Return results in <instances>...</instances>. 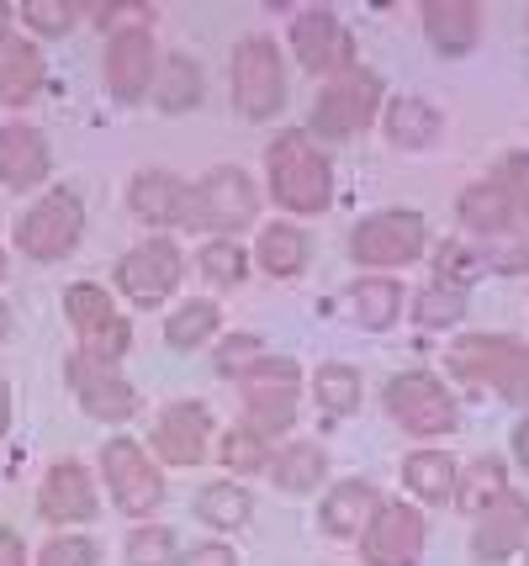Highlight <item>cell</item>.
<instances>
[{"label": "cell", "mask_w": 529, "mask_h": 566, "mask_svg": "<svg viewBox=\"0 0 529 566\" xmlns=\"http://www.w3.org/2000/svg\"><path fill=\"white\" fill-rule=\"evenodd\" d=\"M233 101L250 123L276 117L281 101H286V70H281V53L271 38H250L233 49Z\"/></svg>", "instance_id": "2"}, {"label": "cell", "mask_w": 529, "mask_h": 566, "mask_svg": "<svg viewBox=\"0 0 529 566\" xmlns=\"http://www.w3.org/2000/svg\"><path fill=\"white\" fill-rule=\"evenodd\" d=\"M102 467H106V482H112V497H117V509L127 514H154V503H159V471L149 467V455L138 450L133 440H112L102 450Z\"/></svg>", "instance_id": "12"}, {"label": "cell", "mask_w": 529, "mask_h": 566, "mask_svg": "<svg viewBox=\"0 0 529 566\" xmlns=\"http://www.w3.org/2000/svg\"><path fill=\"white\" fill-rule=\"evenodd\" d=\"M525 541V503L508 493L504 503H493L482 514V530H477V556L482 562H508L514 551Z\"/></svg>", "instance_id": "22"}, {"label": "cell", "mask_w": 529, "mask_h": 566, "mask_svg": "<svg viewBox=\"0 0 529 566\" xmlns=\"http://www.w3.org/2000/svg\"><path fill=\"white\" fill-rule=\"evenodd\" d=\"M508 497V471L498 461H477V467L466 471V482H455V503L466 509V514H487L493 503H504Z\"/></svg>", "instance_id": "30"}, {"label": "cell", "mask_w": 529, "mask_h": 566, "mask_svg": "<svg viewBox=\"0 0 529 566\" xmlns=\"http://www.w3.org/2000/svg\"><path fill=\"white\" fill-rule=\"evenodd\" d=\"M297 419V366L292 360H254L250 366V434H281Z\"/></svg>", "instance_id": "7"}, {"label": "cell", "mask_w": 529, "mask_h": 566, "mask_svg": "<svg viewBox=\"0 0 529 566\" xmlns=\"http://www.w3.org/2000/svg\"><path fill=\"white\" fill-rule=\"evenodd\" d=\"M218 334V307L212 302H186L180 313H170V323H165V339L176 349H197L202 339H212Z\"/></svg>", "instance_id": "34"}, {"label": "cell", "mask_w": 529, "mask_h": 566, "mask_svg": "<svg viewBox=\"0 0 529 566\" xmlns=\"http://www.w3.org/2000/svg\"><path fill=\"white\" fill-rule=\"evenodd\" d=\"M519 218H525V201L514 191H504L498 180H482V186H472L461 197V222L477 228V233H514Z\"/></svg>", "instance_id": "19"}, {"label": "cell", "mask_w": 529, "mask_h": 566, "mask_svg": "<svg viewBox=\"0 0 529 566\" xmlns=\"http://www.w3.org/2000/svg\"><path fill=\"white\" fill-rule=\"evenodd\" d=\"M159 106L165 112H191L197 101H202V70L186 59V53H170L165 64H159Z\"/></svg>", "instance_id": "28"}, {"label": "cell", "mask_w": 529, "mask_h": 566, "mask_svg": "<svg viewBox=\"0 0 529 566\" xmlns=\"http://www.w3.org/2000/svg\"><path fill=\"white\" fill-rule=\"evenodd\" d=\"M6 423H11V397H6V381H0V434H6Z\"/></svg>", "instance_id": "46"}, {"label": "cell", "mask_w": 529, "mask_h": 566, "mask_svg": "<svg viewBox=\"0 0 529 566\" xmlns=\"http://www.w3.org/2000/svg\"><path fill=\"white\" fill-rule=\"evenodd\" d=\"M466 313V296L455 292V286H429V292L413 296V318L429 323V328H445Z\"/></svg>", "instance_id": "36"}, {"label": "cell", "mask_w": 529, "mask_h": 566, "mask_svg": "<svg viewBox=\"0 0 529 566\" xmlns=\"http://www.w3.org/2000/svg\"><path fill=\"white\" fill-rule=\"evenodd\" d=\"M64 307H70V323L85 334V355H96V360L112 366V360L127 349L133 328L117 318V307H112V296H106L102 286H70Z\"/></svg>", "instance_id": "10"}, {"label": "cell", "mask_w": 529, "mask_h": 566, "mask_svg": "<svg viewBox=\"0 0 529 566\" xmlns=\"http://www.w3.org/2000/svg\"><path fill=\"white\" fill-rule=\"evenodd\" d=\"M0 566H27V545L11 530H0Z\"/></svg>", "instance_id": "45"}, {"label": "cell", "mask_w": 529, "mask_h": 566, "mask_svg": "<svg viewBox=\"0 0 529 566\" xmlns=\"http://www.w3.org/2000/svg\"><path fill=\"white\" fill-rule=\"evenodd\" d=\"M250 493L244 488H233V482H212L202 497H197V514L207 518V524H218V530H239L244 518H250Z\"/></svg>", "instance_id": "33"}, {"label": "cell", "mask_w": 529, "mask_h": 566, "mask_svg": "<svg viewBox=\"0 0 529 566\" xmlns=\"http://www.w3.org/2000/svg\"><path fill=\"white\" fill-rule=\"evenodd\" d=\"M207 440H212V413L202 402H176L159 413V429H154V444L170 467H197L207 455Z\"/></svg>", "instance_id": "15"}, {"label": "cell", "mask_w": 529, "mask_h": 566, "mask_svg": "<svg viewBox=\"0 0 529 566\" xmlns=\"http://www.w3.org/2000/svg\"><path fill=\"white\" fill-rule=\"evenodd\" d=\"M350 307L360 328H387L398 318V307H403V286L398 281H360L350 292Z\"/></svg>", "instance_id": "31"}, {"label": "cell", "mask_w": 529, "mask_h": 566, "mask_svg": "<svg viewBox=\"0 0 529 566\" xmlns=\"http://www.w3.org/2000/svg\"><path fill=\"white\" fill-rule=\"evenodd\" d=\"M324 471H328V461H324L318 444H292V450L276 461V482L286 493H313V488L324 482Z\"/></svg>", "instance_id": "32"}, {"label": "cell", "mask_w": 529, "mask_h": 566, "mask_svg": "<svg viewBox=\"0 0 529 566\" xmlns=\"http://www.w3.org/2000/svg\"><path fill=\"white\" fill-rule=\"evenodd\" d=\"M254 207H260V191H254V180L244 170H212L197 186V197L186 201V212L180 218L191 222H207V228H244L254 218Z\"/></svg>", "instance_id": "8"}, {"label": "cell", "mask_w": 529, "mask_h": 566, "mask_svg": "<svg viewBox=\"0 0 529 566\" xmlns=\"http://www.w3.org/2000/svg\"><path fill=\"white\" fill-rule=\"evenodd\" d=\"M133 212L144 222H170L186 212V186L176 175H159V170H144L133 180Z\"/></svg>", "instance_id": "25"}, {"label": "cell", "mask_w": 529, "mask_h": 566, "mask_svg": "<svg viewBox=\"0 0 529 566\" xmlns=\"http://www.w3.org/2000/svg\"><path fill=\"white\" fill-rule=\"evenodd\" d=\"M176 556V535L170 530H138L127 541V566H170Z\"/></svg>", "instance_id": "37"}, {"label": "cell", "mask_w": 529, "mask_h": 566, "mask_svg": "<svg viewBox=\"0 0 529 566\" xmlns=\"http://www.w3.org/2000/svg\"><path fill=\"white\" fill-rule=\"evenodd\" d=\"M6 27H11V11L0 6V43H6Z\"/></svg>", "instance_id": "47"}, {"label": "cell", "mask_w": 529, "mask_h": 566, "mask_svg": "<svg viewBox=\"0 0 529 566\" xmlns=\"http://www.w3.org/2000/svg\"><path fill=\"white\" fill-rule=\"evenodd\" d=\"M254 360H260V339H254V334H233V339H223V349H218V370H223V376H244Z\"/></svg>", "instance_id": "42"}, {"label": "cell", "mask_w": 529, "mask_h": 566, "mask_svg": "<svg viewBox=\"0 0 529 566\" xmlns=\"http://www.w3.org/2000/svg\"><path fill=\"white\" fill-rule=\"evenodd\" d=\"M387 133H392V144H403V148H429L434 133H440V117H434L429 101L403 96L387 106Z\"/></svg>", "instance_id": "27"}, {"label": "cell", "mask_w": 529, "mask_h": 566, "mask_svg": "<svg viewBox=\"0 0 529 566\" xmlns=\"http://www.w3.org/2000/svg\"><path fill=\"white\" fill-rule=\"evenodd\" d=\"M318 402H324V413H355L360 408V376L350 366H324L318 370Z\"/></svg>", "instance_id": "35"}, {"label": "cell", "mask_w": 529, "mask_h": 566, "mask_svg": "<svg viewBox=\"0 0 529 566\" xmlns=\"http://www.w3.org/2000/svg\"><path fill=\"white\" fill-rule=\"evenodd\" d=\"M117 281H123V292L133 296V302L154 307L159 296L176 292V281H180V254H176V244L149 239V244L127 249L123 265H117Z\"/></svg>", "instance_id": "14"}, {"label": "cell", "mask_w": 529, "mask_h": 566, "mask_svg": "<svg viewBox=\"0 0 529 566\" xmlns=\"http://www.w3.org/2000/svg\"><path fill=\"white\" fill-rule=\"evenodd\" d=\"M260 265L271 275H297L307 265V239H303V228H286V222H276V228H265L260 233Z\"/></svg>", "instance_id": "29"}, {"label": "cell", "mask_w": 529, "mask_h": 566, "mask_svg": "<svg viewBox=\"0 0 529 566\" xmlns=\"http://www.w3.org/2000/svg\"><path fill=\"white\" fill-rule=\"evenodd\" d=\"M424 27H429V43L455 59V53H466L477 43V6H466V0H429Z\"/></svg>", "instance_id": "21"}, {"label": "cell", "mask_w": 529, "mask_h": 566, "mask_svg": "<svg viewBox=\"0 0 529 566\" xmlns=\"http://www.w3.org/2000/svg\"><path fill=\"white\" fill-rule=\"evenodd\" d=\"M102 562V551L85 541V535H70V541H53L43 556H38V566H96Z\"/></svg>", "instance_id": "40"}, {"label": "cell", "mask_w": 529, "mask_h": 566, "mask_svg": "<svg viewBox=\"0 0 529 566\" xmlns=\"http://www.w3.org/2000/svg\"><path fill=\"white\" fill-rule=\"evenodd\" d=\"M0 275H6V254H0Z\"/></svg>", "instance_id": "49"}, {"label": "cell", "mask_w": 529, "mask_h": 566, "mask_svg": "<svg viewBox=\"0 0 529 566\" xmlns=\"http://www.w3.org/2000/svg\"><path fill=\"white\" fill-rule=\"evenodd\" d=\"M49 175V144L32 127H0V180L6 186H38Z\"/></svg>", "instance_id": "20"}, {"label": "cell", "mask_w": 529, "mask_h": 566, "mask_svg": "<svg viewBox=\"0 0 529 566\" xmlns=\"http://www.w3.org/2000/svg\"><path fill=\"white\" fill-rule=\"evenodd\" d=\"M403 476H408V488L419 497H429V503H445V497L455 493V461L445 455V450H419V455H408L403 461Z\"/></svg>", "instance_id": "26"}, {"label": "cell", "mask_w": 529, "mask_h": 566, "mask_svg": "<svg viewBox=\"0 0 529 566\" xmlns=\"http://www.w3.org/2000/svg\"><path fill=\"white\" fill-rule=\"evenodd\" d=\"M424 249V218L419 212H381L355 228L350 254L360 265H408Z\"/></svg>", "instance_id": "9"}, {"label": "cell", "mask_w": 529, "mask_h": 566, "mask_svg": "<svg viewBox=\"0 0 529 566\" xmlns=\"http://www.w3.org/2000/svg\"><path fill=\"white\" fill-rule=\"evenodd\" d=\"M38 80H43V59H38V49H32V43H17V38H6V43H0V101H11V106L32 101Z\"/></svg>", "instance_id": "24"}, {"label": "cell", "mask_w": 529, "mask_h": 566, "mask_svg": "<svg viewBox=\"0 0 529 566\" xmlns=\"http://www.w3.org/2000/svg\"><path fill=\"white\" fill-rule=\"evenodd\" d=\"M27 22L38 27V32H70V22H75V6L70 0H27Z\"/></svg>", "instance_id": "41"}, {"label": "cell", "mask_w": 529, "mask_h": 566, "mask_svg": "<svg viewBox=\"0 0 529 566\" xmlns=\"http://www.w3.org/2000/svg\"><path fill=\"white\" fill-rule=\"evenodd\" d=\"M38 514L49 518V524H75V518H91L96 514V488H91V476H85L75 461L53 467L49 482H43V493H38Z\"/></svg>", "instance_id": "18"}, {"label": "cell", "mask_w": 529, "mask_h": 566, "mask_svg": "<svg viewBox=\"0 0 529 566\" xmlns=\"http://www.w3.org/2000/svg\"><path fill=\"white\" fill-rule=\"evenodd\" d=\"M80 228H85V207H80L75 191H49L17 228V244L32 254V260H64L70 249L80 244Z\"/></svg>", "instance_id": "4"}, {"label": "cell", "mask_w": 529, "mask_h": 566, "mask_svg": "<svg viewBox=\"0 0 529 566\" xmlns=\"http://www.w3.org/2000/svg\"><path fill=\"white\" fill-rule=\"evenodd\" d=\"M202 271L218 281V286H233L239 275H244V249L228 244V239H218V244L202 249Z\"/></svg>", "instance_id": "38"}, {"label": "cell", "mask_w": 529, "mask_h": 566, "mask_svg": "<svg viewBox=\"0 0 529 566\" xmlns=\"http://www.w3.org/2000/svg\"><path fill=\"white\" fill-rule=\"evenodd\" d=\"M477 275V254L461 244H445L440 249V286H455L461 292V281H472Z\"/></svg>", "instance_id": "43"}, {"label": "cell", "mask_w": 529, "mask_h": 566, "mask_svg": "<svg viewBox=\"0 0 529 566\" xmlns=\"http://www.w3.org/2000/svg\"><path fill=\"white\" fill-rule=\"evenodd\" d=\"M180 566H239V562H233V551H228V545H197Z\"/></svg>", "instance_id": "44"}, {"label": "cell", "mask_w": 529, "mask_h": 566, "mask_svg": "<svg viewBox=\"0 0 529 566\" xmlns=\"http://www.w3.org/2000/svg\"><path fill=\"white\" fill-rule=\"evenodd\" d=\"M271 191L286 212H324L334 197V175L318 144H307L303 133H286L271 144Z\"/></svg>", "instance_id": "1"}, {"label": "cell", "mask_w": 529, "mask_h": 566, "mask_svg": "<svg viewBox=\"0 0 529 566\" xmlns=\"http://www.w3.org/2000/svg\"><path fill=\"white\" fill-rule=\"evenodd\" d=\"M377 96H381L377 74L371 70H345L324 96H318V106H313V127H318L324 138H350V133H360V127L371 123Z\"/></svg>", "instance_id": "5"}, {"label": "cell", "mask_w": 529, "mask_h": 566, "mask_svg": "<svg viewBox=\"0 0 529 566\" xmlns=\"http://www.w3.org/2000/svg\"><path fill=\"white\" fill-rule=\"evenodd\" d=\"M360 551H366L371 566H413L419 551H424V518L413 514L408 503H377Z\"/></svg>", "instance_id": "11"}, {"label": "cell", "mask_w": 529, "mask_h": 566, "mask_svg": "<svg viewBox=\"0 0 529 566\" xmlns=\"http://www.w3.org/2000/svg\"><path fill=\"white\" fill-rule=\"evenodd\" d=\"M106 85L123 101H138L154 85V38L144 27L112 38V49H106Z\"/></svg>", "instance_id": "17"}, {"label": "cell", "mask_w": 529, "mask_h": 566, "mask_svg": "<svg viewBox=\"0 0 529 566\" xmlns=\"http://www.w3.org/2000/svg\"><path fill=\"white\" fill-rule=\"evenodd\" d=\"M451 366L466 376V381H482L498 397L519 402L525 397V349L514 339H498V334H466L461 345L451 349Z\"/></svg>", "instance_id": "3"}, {"label": "cell", "mask_w": 529, "mask_h": 566, "mask_svg": "<svg viewBox=\"0 0 529 566\" xmlns=\"http://www.w3.org/2000/svg\"><path fill=\"white\" fill-rule=\"evenodd\" d=\"M70 387H75V397L85 402L91 419L117 423V419H133V413H138L133 387L117 376V366H106V360H96V355H75V360H70Z\"/></svg>", "instance_id": "13"}, {"label": "cell", "mask_w": 529, "mask_h": 566, "mask_svg": "<svg viewBox=\"0 0 529 566\" xmlns=\"http://www.w3.org/2000/svg\"><path fill=\"white\" fill-rule=\"evenodd\" d=\"M387 408L413 434H445V429H455V397L434 376H424V370H403L387 387Z\"/></svg>", "instance_id": "6"}, {"label": "cell", "mask_w": 529, "mask_h": 566, "mask_svg": "<svg viewBox=\"0 0 529 566\" xmlns=\"http://www.w3.org/2000/svg\"><path fill=\"white\" fill-rule=\"evenodd\" d=\"M6 328H11V313H6V307H0V339H6Z\"/></svg>", "instance_id": "48"}, {"label": "cell", "mask_w": 529, "mask_h": 566, "mask_svg": "<svg viewBox=\"0 0 529 566\" xmlns=\"http://www.w3.org/2000/svg\"><path fill=\"white\" fill-rule=\"evenodd\" d=\"M223 461H228L233 471H254V467H265V440H260V434H250V429L239 423V429H233V434L223 440Z\"/></svg>", "instance_id": "39"}, {"label": "cell", "mask_w": 529, "mask_h": 566, "mask_svg": "<svg viewBox=\"0 0 529 566\" xmlns=\"http://www.w3.org/2000/svg\"><path fill=\"white\" fill-rule=\"evenodd\" d=\"M371 514H377V493L366 482H339L324 503V530L350 541V535H360V524H371Z\"/></svg>", "instance_id": "23"}, {"label": "cell", "mask_w": 529, "mask_h": 566, "mask_svg": "<svg viewBox=\"0 0 529 566\" xmlns=\"http://www.w3.org/2000/svg\"><path fill=\"white\" fill-rule=\"evenodd\" d=\"M292 49H297V59H303L313 74L345 70V64H350V38H345L339 17L324 11V6H313V11L297 17V27H292Z\"/></svg>", "instance_id": "16"}]
</instances>
